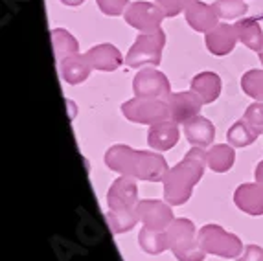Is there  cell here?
I'll return each mask as SVG.
<instances>
[{"label": "cell", "instance_id": "20", "mask_svg": "<svg viewBox=\"0 0 263 261\" xmlns=\"http://www.w3.org/2000/svg\"><path fill=\"white\" fill-rule=\"evenodd\" d=\"M237 31V37L245 46H249L252 52H261L263 48V31L261 26L258 24V21L254 18H239L234 24Z\"/></svg>", "mask_w": 263, "mask_h": 261}, {"label": "cell", "instance_id": "1", "mask_svg": "<svg viewBox=\"0 0 263 261\" xmlns=\"http://www.w3.org/2000/svg\"><path fill=\"white\" fill-rule=\"evenodd\" d=\"M105 164L110 171L147 182H162L170 170L162 155L155 151H136L123 144L110 145L107 149Z\"/></svg>", "mask_w": 263, "mask_h": 261}, {"label": "cell", "instance_id": "14", "mask_svg": "<svg viewBox=\"0 0 263 261\" xmlns=\"http://www.w3.org/2000/svg\"><path fill=\"white\" fill-rule=\"evenodd\" d=\"M184 13L190 28H193L195 31H201V33H208L219 24V15H217L214 6L204 4L201 0H195Z\"/></svg>", "mask_w": 263, "mask_h": 261}, {"label": "cell", "instance_id": "30", "mask_svg": "<svg viewBox=\"0 0 263 261\" xmlns=\"http://www.w3.org/2000/svg\"><path fill=\"white\" fill-rule=\"evenodd\" d=\"M98 8L103 15L109 17H118V15L125 13V9L129 6V0H96Z\"/></svg>", "mask_w": 263, "mask_h": 261}, {"label": "cell", "instance_id": "13", "mask_svg": "<svg viewBox=\"0 0 263 261\" xmlns=\"http://www.w3.org/2000/svg\"><path fill=\"white\" fill-rule=\"evenodd\" d=\"M87 61L90 63L92 70H100V72H112V70H118L123 63L122 52H120L114 44H98L92 46L85 53Z\"/></svg>", "mask_w": 263, "mask_h": 261}, {"label": "cell", "instance_id": "12", "mask_svg": "<svg viewBox=\"0 0 263 261\" xmlns=\"http://www.w3.org/2000/svg\"><path fill=\"white\" fill-rule=\"evenodd\" d=\"M204 41H206L208 52L217 57H223L228 55V53L236 48V43L239 41V37H237L236 26L223 22V24H217L214 30L208 31Z\"/></svg>", "mask_w": 263, "mask_h": 261}, {"label": "cell", "instance_id": "6", "mask_svg": "<svg viewBox=\"0 0 263 261\" xmlns=\"http://www.w3.org/2000/svg\"><path fill=\"white\" fill-rule=\"evenodd\" d=\"M122 113L125 120L133 123H153L170 120V109H167L166 100H157V98H133L122 105Z\"/></svg>", "mask_w": 263, "mask_h": 261}, {"label": "cell", "instance_id": "4", "mask_svg": "<svg viewBox=\"0 0 263 261\" xmlns=\"http://www.w3.org/2000/svg\"><path fill=\"white\" fill-rule=\"evenodd\" d=\"M164 44H166V33L160 28L155 31L140 33L125 57V65L131 68H142L145 65H160Z\"/></svg>", "mask_w": 263, "mask_h": 261}, {"label": "cell", "instance_id": "28", "mask_svg": "<svg viewBox=\"0 0 263 261\" xmlns=\"http://www.w3.org/2000/svg\"><path fill=\"white\" fill-rule=\"evenodd\" d=\"M243 120H245L258 135H263V101H254L252 105H249Z\"/></svg>", "mask_w": 263, "mask_h": 261}, {"label": "cell", "instance_id": "24", "mask_svg": "<svg viewBox=\"0 0 263 261\" xmlns=\"http://www.w3.org/2000/svg\"><path fill=\"white\" fill-rule=\"evenodd\" d=\"M258 136H259L258 133H256V130L252 129L245 120L236 122L227 133L228 144L234 145V147H247V145H250L252 142H256Z\"/></svg>", "mask_w": 263, "mask_h": 261}, {"label": "cell", "instance_id": "26", "mask_svg": "<svg viewBox=\"0 0 263 261\" xmlns=\"http://www.w3.org/2000/svg\"><path fill=\"white\" fill-rule=\"evenodd\" d=\"M214 8L217 11V15H219V18H224V21L243 18L247 11H249V6H247L245 0H217Z\"/></svg>", "mask_w": 263, "mask_h": 261}, {"label": "cell", "instance_id": "18", "mask_svg": "<svg viewBox=\"0 0 263 261\" xmlns=\"http://www.w3.org/2000/svg\"><path fill=\"white\" fill-rule=\"evenodd\" d=\"M90 63L87 61V57L83 55H72L66 57L63 61H59V72H61V78L65 79L68 85H79L83 83L85 79L90 76Z\"/></svg>", "mask_w": 263, "mask_h": 261}, {"label": "cell", "instance_id": "16", "mask_svg": "<svg viewBox=\"0 0 263 261\" xmlns=\"http://www.w3.org/2000/svg\"><path fill=\"white\" fill-rule=\"evenodd\" d=\"M179 123L173 120H164V122L153 123L147 133V144L149 147L158 151H167L179 142Z\"/></svg>", "mask_w": 263, "mask_h": 261}, {"label": "cell", "instance_id": "11", "mask_svg": "<svg viewBox=\"0 0 263 261\" xmlns=\"http://www.w3.org/2000/svg\"><path fill=\"white\" fill-rule=\"evenodd\" d=\"M167 109H170V120L184 125L188 120L199 116L202 109V100L193 90L190 92H171L166 98Z\"/></svg>", "mask_w": 263, "mask_h": 261}, {"label": "cell", "instance_id": "3", "mask_svg": "<svg viewBox=\"0 0 263 261\" xmlns=\"http://www.w3.org/2000/svg\"><path fill=\"white\" fill-rule=\"evenodd\" d=\"M167 243L171 252L179 261H202L206 252L202 250L199 237L195 235V227L190 219H173L170 228L166 230Z\"/></svg>", "mask_w": 263, "mask_h": 261}, {"label": "cell", "instance_id": "25", "mask_svg": "<svg viewBox=\"0 0 263 261\" xmlns=\"http://www.w3.org/2000/svg\"><path fill=\"white\" fill-rule=\"evenodd\" d=\"M105 217L114 234H123V232L133 230L136 222L140 221L138 215H136V210L135 212H110L109 210Z\"/></svg>", "mask_w": 263, "mask_h": 261}, {"label": "cell", "instance_id": "7", "mask_svg": "<svg viewBox=\"0 0 263 261\" xmlns=\"http://www.w3.org/2000/svg\"><path fill=\"white\" fill-rule=\"evenodd\" d=\"M164 11L158 8L153 2H145V0H136L131 2L123 13V18L129 26H133L135 30H138L140 33L145 31H155L160 28L164 21Z\"/></svg>", "mask_w": 263, "mask_h": 261}, {"label": "cell", "instance_id": "33", "mask_svg": "<svg viewBox=\"0 0 263 261\" xmlns=\"http://www.w3.org/2000/svg\"><path fill=\"white\" fill-rule=\"evenodd\" d=\"M65 6H81L85 2V0H61Z\"/></svg>", "mask_w": 263, "mask_h": 261}, {"label": "cell", "instance_id": "19", "mask_svg": "<svg viewBox=\"0 0 263 261\" xmlns=\"http://www.w3.org/2000/svg\"><path fill=\"white\" fill-rule=\"evenodd\" d=\"M190 87L202 103H214L221 94V78L215 72H201L192 79Z\"/></svg>", "mask_w": 263, "mask_h": 261}, {"label": "cell", "instance_id": "17", "mask_svg": "<svg viewBox=\"0 0 263 261\" xmlns=\"http://www.w3.org/2000/svg\"><path fill=\"white\" fill-rule=\"evenodd\" d=\"M186 140L193 147H208L215 138V127L204 116H195L184 123Z\"/></svg>", "mask_w": 263, "mask_h": 261}, {"label": "cell", "instance_id": "31", "mask_svg": "<svg viewBox=\"0 0 263 261\" xmlns=\"http://www.w3.org/2000/svg\"><path fill=\"white\" fill-rule=\"evenodd\" d=\"M237 261H263V248L258 245H249L237 257Z\"/></svg>", "mask_w": 263, "mask_h": 261}, {"label": "cell", "instance_id": "22", "mask_svg": "<svg viewBox=\"0 0 263 261\" xmlns=\"http://www.w3.org/2000/svg\"><path fill=\"white\" fill-rule=\"evenodd\" d=\"M52 44H53V52H55L57 61H63L66 57L78 55V52H79V44H78V41H76V37L70 31L63 30V28L52 30Z\"/></svg>", "mask_w": 263, "mask_h": 261}, {"label": "cell", "instance_id": "5", "mask_svg": "<svg viewBox=\"0 0 263 261\" xmlns=\"http://www.w3.org/2000/svg\"><path fill=\"white\" fill-rule=\"evenodd\" d=\"M199 243L206 254L234 259L243 252V243L236 234H230L219 225H204L199 230Z\"/></svg>", "mask_w": 263, "mask_h": 261}, {"label": "cell", "instance_id": "29", "mask_svg": "<svg viewBox=\"0 0 263 261\" xmlns=\"http://www.w3.org/2000/svg\"><path fill=\"white\" fill-rule=\"evenodd\" d=\"M195 0H157V6L164 11L166 17H177L179 13L186 11Z\"/></svg>", "mask_w": 263, "mask_h": 261}, {"label": "cell", "instance_id": "2", "mask_svg": "<svg viewBox=\"0 0 263 261\" xmlns=\"http://www.w3.org/2000/svg\"><path fill=\"white\" fill-rule=\"evenodd\" d=\"M208 165L206 153L202 147H193L186 153V157L167 170L164 177V199L167 204L180 206L192 197L193 186L202 179L204 167Z\"/></svg>", "mask_w": 263, "mask_h": 261}, {"label": "cell", "instance_id": "27", "mask_svg": "<svg viewBox=\"0 0 263 261\" xmlns=\"http://www.w3.org/2000/svg\"><path fill=\"white\" fill-rule=\"evenodd\" d=\"M241 88L247 96L263 101V70H249L241 78Z\"/></svg>", "mask_w": 263, "mask_h": 261}, {"label": "cell", "instance_id": "15", "mask_svg": "<svg viewBox=\"0 0 263 261\" xmlns=\"http://www.w3.org/2000/svg\"><path fill=\"white\" fill-rule=\"evenodd\" d=\"M234 202L249 215H263V184H241L234 193Z\"/></svg>", "mask_w": 263, "mask_h": 261}, {"label": "cell", "instance_id": "10", "mask_svg": "<svg viewBox=\"0 0 263 261\" xmlns=\"http://www.w3.org/2000/svg\"><path fill=\"white\" fill-rule=\"evenodd\" d=\"M170 206L171 204H166L162 200L145 199L136 204V215H138L140 222H144V227L157 232H164L170 228V225L175 219Z\"/></svg>", "mask_w": 263, "mask_h": 261}, {"label": "cell", "instance_id": "21", "mask_svg": "<svg viewBox=\"0 0 263 261\" xmlns=\"http://www.w3.org/2000/svg\"><path fill=\"white\" fill-rule=\"evenodd\" d=\"M236 160V151H234V145L230 144H219L214 145L210 151L206 153V162L208 167L215 173H224L234 165Z\"/></svg>", "mask_w": 263, "mask_h": 261}, {"label": "cell", "instance_id": "32", "mask_svg": "<svg viewBox=\"0 0 263 261\" xmlns=\"http://www.w3.org/2000/svg\"><path fill=\"white\" fill-rule=\"evenodd\" d=\"M254 175H256V182L263 184V160L259 162L258 165H256V171H254Z\"/></svg>", "mask_w": 263, "mask_h": 261}, {"label": "cell", "instance_id": "34", "mask_svg": "<svg viewBox=\"0 0 263 261\" xmlns=\"http://www.w3.org/2000/svg\"><path fill=\"white\" fill-rule=\"evenodd\" d=\"M259 61H261V65H263V48H261V52H259Z\"/></svg>", "mask_w": 263, "mask_h": 261}, {"label": "cell", "instance_id": "8", "mask_svg": "<svg viewBox=\"0 0 263 261\" xmlns=\"http://www.w3.org/2000/svg\"><path fill=\"white\" fill-rule=\"evenodd\" d=\"M133 90L136 98H157V100H166L171 94L170 79L157 70L155 66L151 68H140V72L133 79Z\"/></svg>", "mask_w": 263, "mask_h": 261}, {"label": "cell", "instance_id": "9", "mask_svg": "<svg viewBox=\"0 0 263 261\" xmlns=\"http://www.w3.org/2000/svg\"><path fill=\"white\" fill-rule=\"evenodd\" d=\"M107 202H109L110 212H135L138 200V188L136 179L122 175L116 179L107 193Z\"/></svg>", "mask_w": 263, "mask_h": 261}, {"label": "cell", "instance_id": "23", "mask_svg": "<svg viewBox=\"0 0 263 261\" xmlns=\"http://www.w3.org/2000/svg\"><path fill=\"white\" fill-rule=\"evenodd\" d=\"M138 243L144 248L147 254H162L166 248H170V243H167V234L166 232H157L151 230V228L144 227L138 234Z\"/></svg>", "mask_w": 263, "mask_h": 261}]
</instances>
